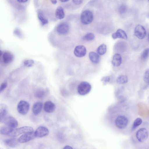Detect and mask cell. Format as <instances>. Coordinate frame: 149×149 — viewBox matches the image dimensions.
Instances as JSON below:
<instances>
[{
  "mask_svg": "<svg viewBox=\"0 0 149 149\" xmlns=\"http://www.w3.org/2000/svg\"><path fill=\"white\" fill-rule=\"evenodd\" d=\"M122 57L119 54H116L114 55L112 60V63L114 66H119L122 63Z\"/></svg>",
  "mask_w": 149,
  "mask_h": 149,
  "instance_id": "obj_18",
  "label": "cell"
},
{
  "mask_svg": "<svg viewBox=\"0 0 149 149\" xmlns=\"http://www.w3.org/2000/svg\"><path fill=\"white\" fill-rule=\"evenodd\" d=\"M55 15L58 19H63L65 17V14L63 8L61 6L58 7L56 10Z\"/></svg>",
  "mask_w": 149,
  "mask_h": 149,
  "instance_id": "obj_20",
  "label": "cell"
},
{
  "mask_svg": "<svg viewBox=\"0 0 149 149\" xmlns=\"http://www.w3.org/2000/svg\"><path fill=\"white\" fill-rule=\"evenodd\" d=\"M73 3L76 5H79L81 4L83 0H72Z\"/></svg>",
  "mask_w": 149,
  "mask_h": 149,
  "instance_id": "obj_35",
  "label": "cell"
},
{
  "mask_svg": "<svg viewBox=\"0 0 149 149\" xmlns=\"http://www.w3.org/2000/svg\"><path fill=\"white\" fill-rule=\"evenodd\" d=\"M107 51L106 45L104 44L100 45L97 49V54L100 55H103Z\"/></svg>",
  "mask_w": 149,
  "mask_h": 149,
  "instance_id": "obj_26",
  "label": "cell"
},
{
  "mask_svg": "<svg viewBox=\"0 0 149 149\" xmlns=\"http://www.w3.org/2000/svg\"><path fill=\"white\" fill-rule=\"evenodd\" d=\"M56 109L55 104L51 101L46 102L44 104V109L45 111L48 113L54 112Z\"/></svg>",
  "mask_w": 149,
  "mask_h": 149,
  "instance_id": "obj_14",
  "label": "cell"
},
{
  "mask_svg": "<svg viewBox=\"0 0 149 149\" xmlns=\"http://www.w3.org/2000/svg\"><path fill=\"white\" fill-rule=\"evenodd\" d=\"M35 136L33 132L24 133L18 139L20 143H25L33 139Z\"/></svg>",
  "mask_w": 149,
  "mask_h": 149,
  "instance_id": "obj_11",
  "label": "cell"
},
{
  "mask_svg": "<svg viewBox=\"0 0 149 149\" xmlns=\"http://www.w3.org/2000/svg\"><path fill=\"white\" fill-rule=\"evenodd\" d=\"M47 91L43 89H39L37 90L34 93L35 97L38 98H42L45 97L47 95Z\"/></svg>",
  "mask_w": 149,
  "mask_h": 149,
  "instance_id": "obj_22",
  "label": "cell"
},
{
  "mask_svg": "<svg viewBox=\"0 0 149 149\" xmlns=\"http://www.w3.org/2000/svg\"><path fill=\"white\" fill-rule=\"evenodd\" d=\"M128 121V120L125 116L120 115L116 119L115 124L118 128L122 129L126 127L127 125Z\"/></svg>",
  "mask_w": 149,
  "mask_h": 149,
  "instance_id": "obj_5",
  "label": "cell"
},
{
  "mask_svg": "<svg viewBox=\"0 0 149 149\" xmlns=\"http://www.w3.org/2000/svg\"><path fill=\"white\" fill-rule=\"evenodd\" d=\"M72 148L70 146H66L64 147L63 148V149H72Z\"/></svg>",
  "mask_w": 149,
  "mask_h": 149,
  "instance_id": "obj_37",
  "label": "cell"
},
{
  "mask_svg": "<svg viewBox=\"0 0 149 149\" xmlns=\"http://www.w3.org/2000/svg\"><path fill=\"white\" fill-rule=\"evenodd\" d=\"M127 7L124 5H121L119 8V12L120 14H124L126 12Z\"/></svg>",
  "mask_w": 149,
  "mask_h": 149,
  "instance_id": "obj_31",
  "label": "cell"
},
{
  "mask_svg": "<svg viewBox=\"0 0 149 149\" xmlns=\"http://www.w3.org/2000/svg\"><path fill=\"white\" fill-rule=\"evenodd\" d=\"M42 103L41 102L38 101L35 103L32 108L33 113L36 115L40 113L42 110Z\"/></svg>",
  "mask_w": 149,
  "mask_h": 149,
  "instance_id": "obj_16",
  "label": "cell"
},
{
  "mask_svg": "<svg viewBox=\"0 0 149 149\" xmlns=\"http://www.w3.org/2000/svg\"><path fill=\"white\" fill-rule=\"evenodd\" d=\"M28 0H17L19 3H24L27 2Z\"/></svg>",
  "mask_w": 149,
  "mask_h": 149,
  "instance_id": "obj_36",
  "label": "cell"
},
{
  "mask_svg": "<svg viewBox=\"0 0 149 149\" xmlns=\"http://www.w3.org/2000/svg\"><path fill=\"white\" fill-rule=\"evenodd\" d=\"M110 80V77L109 76H104L102 77L101 81L103 82L104 85H106L108 83Z\"/></svg>",
  "mask_w": 149,
  "mask_h": 149,
  "instance_id": "obj_32",
  "label": "cell"
},
{
  "mask_svg": "<svg viewBox=\"0 0 149 149\" xmlns=\"http://www.w3.org/2000/svg\"><path fill=\"white\" fill-rule=\"evenodd\" d=\"M149 56V48L145 49L142 52L141 57L142 59L145 60Z\"/></svg>",
  "mask_w": 149,
  "mask_h": 149,
  "instance_id": "obj_29",
  "label": "cell"
},
{
  "mask_svg": "<svg viewBox=\"0 0 149 149\" xmlns=\"http://www.w3.org/2000/svg\"><path fill=\"white\" fill-rule=\"evenodd\" d=\"M142 122V120L140 118H137L134 121L132 125V129H134L140 125Z\"/></svg>",
  "mask_w": 149,
  "mask_h": 149,
  "instance_id": "obj_28",
  "label": "cell"
},
{
  "mask_svg": "<svg viewBox=\"0 0 149 149\" xmlns=\"http://www.w3.org/2000/svg\"><path fill=\"white\" fill-rule=\"evenodd\" d=\"M3 123L7 126L13 128L16 127L18 125L17 120L13 116L7 115L1 122Z\"/></svg>",
  "mask_w": 149,
  "mask_h": 149,
  "instance_id": "obj_6",
  "label": "cell"
},
{
  "mask_svg": "<svg viewBox=\"0 0 149 149\" xmlns=\"http://www.w3.org/2000/svg\"><path fill=\"white\" fill-rule=\"evenodd\" d=\"M38 17L42 25H45L48 23V20L44 16L43 13L39 11L38 13Z\"/></svg>",
  "mask_w": 149,
  "mask_h": 149,
  "instance_id": "obj_23",
  "label": "cell"
},
{
  "mask_svg": "<svg viewBox=\"0 0 149 149\" xmlns=\"http://www.w3.org/2000/svg\"><path fill=\"white\" fill-rule=\"evenodd\" d=\"M89 56L91 61L94 63H97L99 61L100 58L99 54L93 52H90Z\"/></svg>",
  "mask_w": 149,
  "mask_h": 149,
  "instance_id": "obj_21",
  "label": "cell"
},
{
  "mask_svg": "<svg viewBox=\"0 0 149 149\" xmlns=\"http://www.w3.org/2000/svg\"><path fill=\"white\" fill-rule=\"evenodd\" d=\"M148 41L149 42V33L148 34Z\"/></svg>",
  "mask_w": 149,
  "mask_h": 149,
  "instance_id": "obj_40",
  "label": "cell"
},
{
  "mask_svg": "<svg viewBox=\"0 0 149 149\" xmlns=\"http://www.w3.org/2000/svg\"><path fill=\"white\" fill-rule=\"evenodd\" d=\"M148 132L145 128H142L139 129L136 132V136L138 140L140 142H143L147 139Z\"/></svg>",
  "mask_w": 149,
  "mask_h": 149,
  "instance_id": "obj_7",
  "label": "cell"
},
{
  "mask_svg": "<svg viewBox=\"0 0 149 149\" xmlns=\"http://www.w3.org/2000/svg\"><path fill=\"white\" fill-rule=\"evenodd\" d=\"M148 1L149 2V0H148Z\"/></svg>",
  "mask_w": 149,
  "mask_h": 149,
  "instance_id": "obj_41",
  "label": "cell"
},
{
  "mask_svg": "<svg viewBox=\"0 0 149 149\" xmlns=\"http://www.w3.org/2000/svg\"><path fill=\"white\" fill-rule=\"evenodd\" d=\"M24 65L27 67L32 66L34 63V61L31 59H28L25 61L24 62Z\"/></svg>",
  "mask_w": 149,
  "mask_h": 149,
  "instance_id": "obj_30",
  "label": "cell"
},
{
  "mask_svg": "<svg viewBox=\"0 0 149 149\" xmlns=\"http://www.w3.org/2000/svg\"><path fill=\"white\" fill-rule=\"evenodd\" d=\"M49 133L48 129L43 126L39 127L34 132L36 137H42L47 135Z\"/></svg>",
  "mask_w": 149,
  "mask_h": 149,
  "instance_id": "obj_9",
  "label": "cell"
},
{
  "mask_svg": "<svg viewBox=\"0 0 149 149\" xmlns=\"http://www.w3.org/2000/svg\"><path fill=\"white\" fill-rule=\"evenodd\" d=\"M2 59L4 63H8L13 60V56L10 53L6 52L3 54Z\"/></svg>",
  "mask_w": 149,
  "mask_h": 149,
  "instance_id": "obj_19",
  "label": "cell"
},
{
  "mask_svg": "<svg viewBox=\"0 0 149 149\" xmlns=\"http://www.w3.org/2000/svg\"><path fill=\"white\" fill-rule=\"evenodd\" d=\"M60 1L62 2H66L68 1L69 0H59Z\"/></svg>",
  "mask_w": 149,
  "mask_h": 149,
  "instance_id": "obj_39",
  "label": "cell"
},
{
  "mask_svg": "<svg viewBox=\"0 0 149 149\" xmlns=\"http://www.w3.org/2000/svg\"><path fill=\"white\" fill-rule=\"evenodd\" d=\"M112 38L114 39L120 38L124 39H127V36L125 32L122 29H119L116 31L112 34Z\"/></svg>",
  "mask_w": 149,
  "mask_h": 149,
  "instance_id": "obj_13",
  "label": "cell"
},
{
  "mask_svg": "<svg viewBox=\"0 0 149 149\" xmlns=\"http://www.w3.org/2000/svg\"><path fill=\"white\" fill-rule=\"evenodd\" d=\"M8 113V108L7 106L4 104H1L0 106V121L1 122L6 116Z\"/></svg>",
  "mask_w": 149,
  "mask_h": 149,
  "instance_id": "obj_17",
  "label": "cell"
},
{
  "mask_svg": "<svg viewBox=\"0 0 149 149\" xmlns=\"http://www.w3.org/2000/svg\"><path fill=\"white\" fill-rule=\"evenodd\" d=\"M95 36L92 33H88L86 34L83 38L84 40L90 41L93 40L95 38Z\"/></svg>",
  "mask_w": 149,
  "mask_h": 149,
  "instance_id": "obj_27",
  "label": "cell"
},
{
  "mask_svg": "<svg viewBox=\"0 0 149 149\" xmlns=\"http://www.w3.org/2000/svg\"><path fill=\"white\" fill-rule=\"evenodd\" d=\"M50 1L51 3L54 4H56L57 2L56 0H50Z\"/></svg>",
  "mask_w": 149,
  "mask_h": 149,
  "instance_id": "obj_38",
  "label": "cell"
},
{
  "mask_svg": "<svg viewBox=\"0 0 149 149\" xmlns=\"http://www.w3.org/2000/svg\"><path fill=\"white\" fill-rule=\"evenodd\" d=\"M93 19V15L91 11L86 10L81 13L80 19L81 23L85 25L88 24L92 22Z\"/></svg>",
  "mask_w": 149,
  "mask_h": 149,
  "instance_id": "obj_2",
  "label": "cell"
},
{
  "mask_svg": "<svg viewBox=\"0 0 149 149\" xmlns=\"http://www.w3.org/2000/svg\"><path fill=\"white\" fill-rule=\"evenodd\" d=\"M7 86V84L6 83L4 82L2 83L1 85L0 88V93H1L3 91H4L6 88Z\"/></svg>",
  "mask_w": 149,
  "mask_h": 149,
  "instance_id": "obj_34",
  "label": "cell"
},
{
  "mask_svg": "<svg viewBox=\"0 0 149 149\" xmlns=\"http://www.w3.org/2000/svg\"><path fill=\"white\" fill-rule=\"evenodd\" d=\"M86 53V49L83 45L76 46L74 50L75 55L78 57H82L84 56Z\"/></svg>",
  "mask_w": 149,
  "mask_h": 149,
  "instance_id": "obj_12",
  "label": "cell"
},
{
  "mask_svg": "<svg viewBox=\"0 0 149 149\" xmlns=\"http://www.w3.org/2000/svg\"><path fill=\"white\" fill-rule=\"evenodd\" d=\"M29 108L30 105L28 102L24 100H21L18 104L17 109L20 114L24 115L28 112Z\"/></svg>",
  "mask_w": 149,
  "mask_h": 149,
  "instance_id": "obj_4",
  "label": "cell"
},
{
  "mask_svg": "<svg viewBox=\"0 0 149 149\" xmlns=\"http://www.w3.org/2000/svg\"><path fill=\"white\" fill-rule=\"evenodd\" d=\"M91 88L90 84L86 81L81 82L77 87V91L80 95H84L88 93Z\"/></svg>",
  "mask_w": 149,
  "mask_h": 149,
  "instance_id": "obj_3",
  "label": "cell"
},
{
  "mask_svg": "<svg viewBox=\"0 0 149 149\" xmlns=\"http://www.w3.org/2000/svg\"><path fill=\"white\" fill-rule=\"evenodd\" d=\"M134 34L139 39H142L146 37V32L143 26L139 24L137 25L135 29Z\"/></svg>",
  "mask_w": 149,
  "mask_h": 149,
  "instance_id": "obj_8",
  "label": "cell"
},
{
  "mask_svg": "<svg viewBox=\"0 0 149 149\" xmlns=\"http://www.w3.org/2000/svg\"><path fill=\"white\" fill-rule=\"evenodd\" d=\"M5 144L7 146L11 147H15L17 146L19 143L18 139L13 138L7 139L4 141Z\"/></svg>",
  "mask_w": 149,
  "mask_h": 149,
  "instance_id": "obj_15",
  "label": "cell"
},
{
  "mask_svg": "<svg viewBox=\"0 0 149 149\" xmlns=\"http://www.w3.org/2000/svg\"><path fill=\"white\" fill-rule=\"evenodd\" d=\"M128 78L127 76L125 75H121L117 78L116 81L119 84H123L127 82Z\"/></svg>",
  "mask_w": 149,
  "mask_h": 149,
  "instance_id": "obj_25",
  "label": "cell"
},
{
  "mask_svg": "<svg viewBox=\"0 0 149 149\" xmlns=\"http://www.w3.org/2000/svg\"><path fill=\"white\" fill-rule=\"evenodd\" d=\"M69 30V25L66 22L60 24L56 28V31L59 34L65 35L67 33Z\"/></svg>",
  "mask_w": 149,
  "mask_h": 149,
  "instance_id": "obj_10",
  "label": "cell"
},
{
  "mask_svg": "<svg viewBox=\"0 0 149 149\" xmlns=\"http://www.w3.org/2000/svg\"><path fill=\"white\" fill-rule=\"evenodd\" d=\"M32 127L29 126H24L19 128H13L9 134L8 136L12 137L17 136L22 134L33 132Z\"/></svg>",
  "mask_w": 149,
  "mask_h": 149,
  "instance_id": "obj_1",
  "label": "cell"
},
{
  "mask_svg": "<svg viewBox=\"0 0 149 149\" xmlns=\"http://www.w3.org/2000/svg\"><path fill=\"white\" fill-rule=\"evenodd\" d=\"M144 80L145 82L149 84V71H146L145 73Z\"/></svg>",
  "mask_w": 149,
  "mask_h": 149,
  "instance_id": "obj_33",
  "label": "cell"
},
{
  "mask_svg": "<svg viewBox=\"0 0 149 149\" xmlns=\"http://www.w3.org/2000/svg\"><path fill=\"white\" fill-rule=\"evenodd\" d=\"M13 128L8 126L2 127L0 129V133L2 135L8 136Z\"/></svg>",
  "mask_w": 149,
  "mask_h": 149,
  "instance_id": "obj_24",
  "label": "cell"
}]
</instances>
